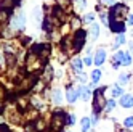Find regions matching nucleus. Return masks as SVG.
Masks as SVG:
<instances>
[{
  "mask_svg": "<svg viewBox=\"0 0 133 132\" xmlns=\"http://www.w3.org/2000/svg\"><path fill=\"white\" fill-rule=\"evenodd\" d=\"M104 90H106V87H99L93 92V103H91V106H93V113L95 115H99V113L103 110H106V98H104Z\"/></svg>",
  "mask_w": 133,
  "mask_h": 132,
  "instance_id": "1",
  "label": "nucleus"
},
{
  "mask_svg": "<svg viewBox=\"0 0 133 132\" xmlns=\"http://www.w3.org/2000/svg\"><path fill=\"white\" fill-rule=\"evenodd\" d=\"M127 13H128V7L123 5V3H117V5H114V7L111 8L109 18H111V21L123 23V20H125V18H128Z\"/></svg>",
  "mask_w": 133,
  "mask_h": 132,
  "instance_id": "2",
  "label": "nucleus"
},
{
  "mask_svg": "<svg viewBox=\"0 0 133 132\" xmlns=\"http://www.w3.org/2000/svg\"><path fill=\"white\" fill-rule=\"evenodd\" d=\"M72 42H74L72 50H74V52H80L83 47H85V42H87V32H85L83 29H79L77 32H75Z\"/></svg>",
  "mask_w": 133,
  "mask_h": 132,
  "instance_id": "3",
  "label": "nucleus"
},
{
  "mask_svg": "<svg viewBox=\"0 0 133 132\" xmlns=\"http://www.w3.org/2000/svg\"><path fill=\"white\" fill-rule=\"evenodd\" d=\"M10 26H11V29H15V31L24 29V26H26V15H24V11L15 13L11 16V20H10Z\"/></svg>",
  "mask_w": 133,
  "mask_h": 132,
  "instance_id": "4",
  "label": "nucleus"
},
{
  "mask_svg": "<svg viewBox=\"0 0 133 132\" xmlns=\"http://www.w3.org/2000/svg\"><path fill=\"white\" fill-rule=\"evenodd\" d=\"M40 66H42V60H40L39 53L31 52L29 56H27V69L29 71H37V69H40Z\"/></svg>",
  "mask_w": 133,
  "mask_h": 132,
  "instance_id": "5",
  "label": "nucleus"
},
{
  "mask_svg": "<svg viewBox=\"0 0 133 132\" xmlns=\"http://www.w3.org/2000/svg\"><path fill=\"white\" fill-rule=\"evenodd\" d=\"M66 119H68V115H66V113H63V111L53 113V127H55L56 130H59L63 126L68 124V122H66Z\"/></svg>",
  "mask_w": 133,
  "mask_h": 132,
  "instance_id": "6",
  "label": "nucleus"
},
{
  "mask_svg": "<svg viewBox=\"0 0 133 132\" xmlns=\"http://www.w3.org/2000/svg\"><path fill=\"white\" fill-rule=\"evenodd\" d=\"M106 50H104V49H98L96 50V53H95V66H101L104 61H106Z\"/></svg>",
  "mask_w": 133,
  "mask_h": 132,
  "instance_id": "7",
  "label": "nucleus"
},
{
  "mask_svg": "<svg viewBox=\"0 0 133 132\" xmlns=\"http://www.w3.org/2000/svg\"><path fill=\"white\" fill-rule=\"evenodd\" d=\"M120 106L122 108H133V95H130V93H123V95L120 97Z\"/></svg>",
  "mask_w": 133,
  "mask_h": 132,
  "instance_id": "8",
  "label": "nucleus"
},
{
  "mask_svg": "<svg viewBox=\"0 0 133 132\" xmlns=\"http://www.w3.org/2000/svg\"><path fill=\"white\" fill-rule=\"evenodd\" d=\"M79 90V98H82V100H90V97H91V87L90 86H82V87H79L77 89Z\"/></svg>",
  "mask_w": 133,
  "mask_h": 132,
  "instance_id": "9",
  "label": "nucleus"
},
{
  "mask_svg": "<svg viewBox=\"0 0 133 132\" xmlns=\"http://www.w3.org/2000/svg\"><path fill=\"white\" fill-rule=\"evenodd\" d=\"M66 98H68V103H75V100L79 98V90L74 87H69L68 92H66Z\"/></svg>",
  "mask_w": 133,
  "mask_h": 132,
  "instance_id": "10",
  "label": "nucleus"
},
{
  "mask_svg": "<svg viewBox=\"0 0 133 132\" xmlns=\"http://www.w3.org/2000/svg\"><path fill=\"white\" fill-rule=\"evenodd\" d=\"M15 3H16V0H2V11H6V13L13 11Z\"/></svg>",
  "mask_w": 133,
  "mask_h": 132,
  "instance_id": "11",
  "label": "nucleus"
},
{
  "mask_svg": "<svg viewBox=\"0 0 133 132\" xmlns=\"http://www.w3.org/2000/svg\"><path fill=\"white\" fill-rule=\"evenodd\" d=\"M91 119L90 118H82V121H80V129H82V132H90V129H91Z\"/></svg>",
  "mask_w": 133,
  "mask_h": 132,
  "instance_id": "12",
  "label": "nucleus"
},
{
  "mask_svg": "<svg viewBox=\"0 0 133 132\" xmlns=\"http://www.w3.org/2000/svg\"><path fill=\"white\" fill-rule=\"evenodd\" d=\"M98 37H99V26L93 23L90 27V39L95 42V40H98Z\"/></svg>",
  "mask_w": 133,
  "mask_h": 132,
  "instance_id": "13",
  "label": "nucleus"
},
{
  "mask_svg": "<svg viewBox=\"0 0 133 132\" xmlns=\"http://www.w3.org/2000/svg\"><path fill=\"white\" fill-rule=\"evenodd\" d=\"M83 66H85V63H83V60H82V58H74V60H72V68H74V71L82 73Z\"/></svg>",
  "mask_w": 133,
  "mask_h": 132,
  "instance_id": "14",
  "label": "nucleus"
},
{
  "mask_svg": "<svg viewBox=\"0 0 133 132\" xmlns=\"http://www.w3.org/2000/svg\"><path fill=\"white\" fill-rule=\"evenodd\" d=\"M63 101V93L59 89H55L53 90V103L55 105H59V103Z\"/></svg>",
  "mask_w": 133,
  "mask_h": 132,
  "instance_id": "15",
  "label": "nucleus"
},
{
  "mask_svg": "<svg viewBox=\"0 0 133 132\" xmlns=\"http://www.w3.org/2000/svg\"><path fill=\"white\" fill-rule=\"evenodd\" d=\"M34 21L37 24H42V8L40 7H35L34 8Z\"/></svg>",
  "mask_w": 133,
  "mask_h": 132,
  "instance_id": "16",
  "label": "nucleus"
},
{
  "mask_svg": "<svg viewBox=\"0 0 133 132\" xmlns=\"http://www.w3.org/2000/svg\"><path fill=\"white\" fill-rule=\"evenodd\" d=\"M90 79H91V82L95 84V86H96V84L99 82V79H101V71H99V69H95V71L91 73Z\"/></svg>",
  "mask_w": 133,
  "mask_h": 132,
  "instance_id": "17",
  "label": "nucleus"
},
{
  "mask_svg": "<svg viewBox=\"0 0 133 132\" xmlns=\"http://www.w3.org/2000/svg\"><path fill=\"white\" fill-rule=\"evenodd\" d=\"M127 40H125V35H123V32H120V34H117V37H116V44H114V47H117L119 45H122V44H125Z\"/></svg>",
  "mask_w": 133,
  "mask_h": 132,
  "instance_id": "18",
  "label": "nucleus"
},
{
  "mask_svg": "<svg viewBox=\"0 0 133 132\" xmlns=\"http://www.w3.org/2000/svg\"><path fill=\"white\" fill-rule=\"evenodd\" d=\"M111 93H112V97H122V95H123V90L119 87V84H117V86L112 87V92H111Z\"/></svg>",
  "mask_w": 133,
  "mask_h": 132,
  "instance_id": "19",
  "label": "nucleus"
},
{
  "mask_svg": "<svg viewBox=\"0 0 133 132\" xmlns=\"http://www.w3.org/2000/svg\"><path fill=\"white\" fill-rule=\"evenodd\" d=\"M123 126L128 127V129H131L133 127V116H128V118L123 119Z\"/></svg>",
  "mask_w": 133,
  "mask_h": 132,
  "instance_id": "20",
  "label": "nucleus"
},
{
  "mask_svg": "<svg viewBox=\"0 0 133 132\" xmlns=\"http://www.w3.org/2000/svg\"><path fill=\"white\" fill-rule=\"evenodd\" d=\"M131 64V53L130 52H125V58H123V66H128Z\"/></svg>",
  "mask_w": 133,
  "mask_h": 132,
  "instance_id": "21",
  "label": "nucleus"
},
{
  "mask_svg": "<svg viewBox=\"0 0 133 132\" xmlns=\"http://www.w3.org/2000/svg\"><path fill=\"white\" fill-rule=\"evenodd\" d=\"M130 81V76H128V74H120V76H119V82L120 84H127Z\"/></svg>",
  "mask_w": 133,
  "mask_h": 132,
  "instance_id": "22",
  "label": "nucleus"
},
{
  "mask_svg": "<svg viewBox=\"0 0 133 132\" xmlns=\"http://www.w3.org/2000/svg\"><path fill=\"white\" fill-rule=\"evenodd\" d=\"M114 106H116V100H108V103H106V111H111Z\"/></svg>",
  "mask_w": 133,
  "mask_h": 132,
  "instance_id": "23",
  "label": "nucleus"
},
{
  "mask_svg": "<svg viewBox=\"0 0 133 132\" xmlns=\"http://www.w3.org/2000/svg\"><path fill=\"white\" fill-rule=\"evenodd\" d=\"M83 20H85V23H93L95 21V13H88Z\"/></svg>",
  "mask_w": 133,
  "mask_h": 132,
  "instance_id": "24",
  "label": "nucleus"
},
{
  "mask_svg": "<svg viewBox=\"0 0 133 132\" xmlns=\"http://www.w3.org/2000/svg\"><path fill=\"white\" fill-rule=\"evenodd\" d=\"M83 63H85V66H90V64L95 63V60H91V56L88 55V56H85V58H83Z\"/></svg>",
  "mask_w": 133,
  "mask_h": 132,
  "instance_id": "25",
  "label": "nucleus"
},
{
  "mask_svg": "<svg viewBox=\"0 0 133 132\" xmlns=\"http://www.w3.org/2000/svg\"><path fill=\"white\" fill-rule=\"evenodd\" d=\"M66 122H68L69 126H72L74 122H75V116H74V115H68V119H66Z\"/></svg>",
  "mask_w": 133,
  "mask_h": 132,
  "instance_id": "26",
  "label": "nucleus"
},
{
  "mask_svg": "<svg viewBox=\"0 0 133 132\" xmlns=\"http://www.w3.org/2000/svg\"><path fill=\"white\" fill-rule=\"evenodd\" d=\"M122 63L119 61V60H116V58H112V68L114 69H119V66H120Z\"/></svg>",
  "mask_w": 133,
  "mask_h": 132,
  "instance_id": "27",
  "label": "nucleus"
},
{
  "mask_svg": "<svg viewBox=\"0 0 133 132\" xmlns=\"http://www.w3.org/2000/svg\"><path fill=\"white\" fill-rule=\"evenodd\" d=\"M85 5H87V3H85V0H77V7L80 8V10H83Z\"/></svg>",
  "mask_w": 133,
  "mask_h": 132,
  "instance_id": "28",
  "label": "nucleus"
},
{
  "mask_svg": "<svg viewBox=\"0 0 133 132\" xmlns=\"http://www.w3.org/2000/svg\"><path fill=\"white\" fill-rule=\"evenodd\" d=\"M77 81H79V82H85V81H87V76H85L83 73H80V74H79V77H77Z\"/></svg>",
  "mask_w": 133,
  "mask_h": 132,
  "instance_id": "29",
  "label": "nucleus"
},
{
  "mask_svg": "<svg viewBox=\"0 0 133 132\" xmlns=\"http://www.w3.org/2000/svg\"><path fill=\"white\" fill-rule=\"evenodd\" d=\"M0 132H10V129H8L6 124H3V122H2V126H0Z\"/></svg>",
  "mask_w": 133,
  "mask_h": 132,
  "instance_id": "30",
  "label": "nucleus"
},
{
  "mask_svg": "<svg viewBox=\"0 0 133 132\" xmlns=\"http://www.w3.org/2000/svg\"><path fill=\"white\" fill-rule=\"evenodd\" d=\"M79 24H80L79 18H72V26H74V27H79Z\"/></svg>",
  "mask_w": 133,
  "mask_h": 132,
  "instance_id": "31",
  "label": "nucleus"
},
{
  "mask_svg": "<svg viewBox=\"0 0 133 132\" xmlns=\"http://www.w3.org/2000/svg\"><path fill=\"white\" fill-rule=\"evenodd\" d=\"M91 122H93V126H95V124H96V122H98V115H95V113H93V118H91Z\"/></svg>",
  "mask_w": 133,
  "mask_h": 132,
  "instance_id": "32",
  "label": "nucleus"
},
{
  "mask_svg": "<svg viewBox=\"0 0 133 132\" xmlns=\"http://www.w3.org/2000/svg\"><path fill=\"white\" fill-rule=\"evenodd\" d=\"M116 132H131V129H128V127H125V129H116Z\"/></svg>",
  "mask_w": 133,
  "mask_h": 132,
  "instance_id": "33",
  "label": "nucleus"
},
{
  "mask_svg": "<svg viewBox=\"0 0 133 132\" xmlns=\"http://www.w3.org/2000/svg\"><path fill=\"white\" fill-rule=\"evenodd\" d=\"M127 20H128V23H130V24H133V15H130Z\"/></svg>",
  "mask_w": 133,
  "mask_h": 132,
  "instance_id": "34",
  "label": "nucleus"
},
{
  "mask_svg": "<svg viewBox=\"0 0 133 132\" xmlns=\"http://www.w3.org/2000/svg\"><path fill=\"white\" fill-rule=\"evenodd\" d=\"M128 47H130V52L133 53V42H130V44H128Z\"/></svg>",
  "mask_w": 133,
  "mask_h": 132,
  "instance_id": "35",
  "label": "nucleus"
},
{
  "mask_svg": "<svg viewBox=\"0 0 133 132\" xmlns=\"http://www.w3.org/2000/svg\"><path fill=\"white\" fill-rule=\"evenodd\" d=\"M103 3H112V0H103Z\"/></svg>",
  "mask_w": 133,
  "mask_h": 132,
  "instance_id": "36",
  "label": "nucleus"
},
{
  "mask_svg": "<svg viewBox=\"0 0 133 132\" xmlns=\"http://www.w3.org/2000/svg\"><path fill=\"white\" fill-rule=\"evenodd\" d=\"M131 34H133V31H131Z\"/></svg>",
  "mask_w": 133,
  "mask_h": 132,
  "instance_id": "37",
  "label": "nucleus"
}]
</instances>
